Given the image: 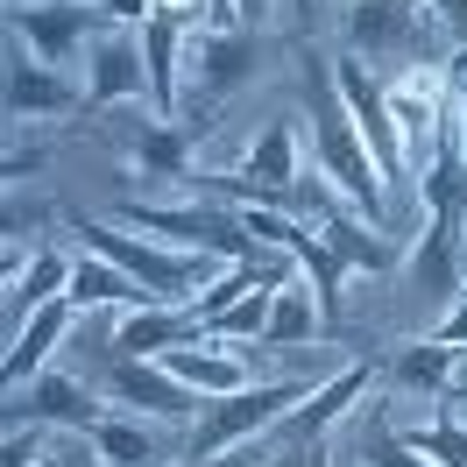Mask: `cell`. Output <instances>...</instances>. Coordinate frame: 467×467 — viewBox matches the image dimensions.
Segmentation results:
<instances>
[{"instance_id": "cell-1", "label": "cell", "mask_w": 467, "mask_h": 467, "mask_svg": "<svg viewBox=\"0 0 467 467\" xmlns=\"http://www.w3.org/2000/svg\"><path fill=\"white\" fill-rule=\"evenodd\" d=\"M305 92H312V156H319V177L361 213V220H376V227H382L389 184H382L376 156H368V142H361V128H354L340 86H333V57L305 64Z\"/></svg>"}, {"instance_id": "cell-2", "label": "cell", "mask_w": 467, "mask_h": 467, "mask_svg": "<svg viewBox=\"0 0 467 467\" xmlns=\"http://www.w3.org/2000/svg\"><path fill=\"white\" fill-rule=\"evenodd\" d=\"M92 255H107L114 269H128L156 305H192V297L220 276V255H192V248H171V241H149V234L120 227V220H78Z\"/></svg>"}, {"instance_id": "cell-3", "label": "cell", "mask_w": 467, "mask_h": 467, "mask_svg": "<svg viewBox=\"0 0 467 467\" xmlns=\"http://www.w3.org/2000/svg\"><path fill=\"white\" fill-rule=\"evenodd\" d=\"M120 227L149 234V241H171V248H192V255H220V263H248L263 255V241L248 234L241 205H220V199H128L114 213Z\"/></svg>"}, {"instance_id": "cell-4", "label": "cell", "mask_w": 467, "mask_h": 467, "mask_svg": "<svg viewBox=\"0 0 467 467\" xmlns=\"http://www.w3.org/2000/svg\"><path fill=\"white\" fill-rule=\"evenodd\" d=\"M305 397H312V382H248V389H234V397H205L184 461H220V453L248 446V439H269Z\"/></svg>"}, {"instance_id": "cell-5", "label": "cell", "mask_w": 467, "mask_h": 467, "mask_svg": "<svg viewBox=\"0 0 467 467\" xmlns=\"http://www.w3.org/2000/svg\"><path fill=\"white\" fill-rule=\"evenodd\" d=\"M340 43H348V57L368 64H432L439 15L432 0H348Z\"/></svg>"}, {"instance_id": "cell-6", "label": "cell", "mask_w": 467, "mask_h": 467, "mask_svg": "<svg viewBox=\"0 0 467 467\" xmlns=\"http://www.w3.org/2000/svg\"><path fill=\"white\" fill-rule=\"evenodd\" d=\"M255 64H263V50H255L248 29H192L184 36V92H177V114H199V128H213L205 114H213L227 92L248 86Z\"/></svg>"}, {"instance_id": "cell-7", "label": "cell", "mask_w": 467, "mask_h": 467, "mask_svg": "<svg viewBox=\"0 0 467 467\" xmlns=\"http://www.w3.org/2000/svg\"><path fill=\"white\" fill-rule=\"evenodd\" d=\"M7 29L36 64L71 71L92 50V36L107 29V7H92V0H22V7H7Z\"/></svg>"}, {"instance_id": "cell-8", "label": "cell", "mask_w": 467, "mask_h": 467, "mask_svg": "<svg viewBox=\"0 0 467 467\" xmlns=\"http://www.w3.org/2000/svg\"><path fill=\"white\" fill-rule=\"evenodd\" d=\"M333 86H340V99H348L354 128H361V142H368V156H376L382 184L389 177H410L404 163V135H397V114H389V92H382V78L368 71V57H333Z\"/></svg>"}, {"instance_id": "cell-9", "label": "cell", "mask_w": 467, "mask_h": 467, "mask_svg": "<svg viewBox=\"0 0 467 467\" xmlns=\"http://www.w3.org/2000/svg\"><path fill=\"white\" fill-rule=\"evenodd\" d=\"M120 99H149V57H142V29L107 22L86 50V114H107Z\"/></svg>"}, {"instance_id": "cell-10", "label": "cell", "mask_w": 467, "mask_h": 467, "mask_svg": "<svg viewBox=\"0 0 467 467\" xmlns=\"http://www.w3.org/2000/svg\"><path fill=\"white\" fill-rule=\"evenodd\" d=\"M107 397H114V410H135L149 425H199V410H205V397L184 389L163 361H114L107 368Z\"/></svg>"}, {"instance_id": "cell-11", "label": "cell", "mask_w": 467, "mask_h": 467, "mask_svg": "<svg viewBox=\"0 0 467 467\" xmlns=\"http://www.w3.org/2000/svg\"><path fill=\"white\" fill-rule=\"evenodd\" d=\"M99 418H107V404L92 397V382L57 376V368H43L36 382L7 389V425H43V432H92Z\"/></svg>"}, {"instance_id": "cell-12", "label": "cell", "mask_w": 467, "mask_h": 467, "mask_svg": "<svg viewBox=\"0 0 467 467\" xmlns=\"http://www.w3.org/2000/svg\"><path fill=\"white\" fill-rule=\"evenodd\" d=\"M410 276H418L425 305H439V312L461 305L467 297V213H425V234L410 248Z\"/></svg>"}, {"instance_id": "cell-13", "label": "cell", "mask_w": 467, "mask_h": 467, "mask_svg": "<svg viewBox=\"0 0 467 467\" xmlns=\"http://www.w3.org/2000/svg\"><path fill=\"white\" fill-rule=\"evenodd\" d=\"M368 382H376V368H368V361H348L340 376H326L319 389H312V397H305V404H297L291 418L276 425V439H284L291 453H312V446H326V432H333V425H340V418H348V410L368 397Z\"/></svg>"}, {"instance_id": "cell-14", "label": "cell", "mask_w": 467, "mask_h": 467, "mask_svg": "<svg viewBox=\"0 0 467 467\" xmlns=\"http://www.w3.org/2000/svg\"><path fill=\"white\" fill-rule=\"evenodd\" d=\"M0 107H7V120H57V114H78V107H86V86H78L71 71H50V64H36L29 50H15V57H7V78H0Z\"/></svg>"}, {"instance_id": "cell-15", "label": "cell", "mask_w": 467, "mask_h": 467, "mask_svg": "<svg viewBox=\"0 0 467 467\" xmlns=\"http://www.w3.org/2000/svg\"><path fill=\"white\" fill-rule=\"evenodd\" d=\"M71 326H78V305L71 297H57V305H43L22 333H7V361H0V382L7 389H22V382H36L43 368H50V354L71 340Z\"/></svg>"}, {"instance_id": "cell-16", "label": "cell", "mask_w": 467, "mask_h": 467, "mask_svg": "<svg viewBox=\"0 0 467 467\" xmlns=\"http://www.w3.org/2000/svg\"><path fill=\"white\" fill-rule=\"evenodd\" d=\"M177 340H199L192 305H135V312L114 319V361H156Z\"/></svg>"}, {"instance_id": "cell-17", "label": "cell", "mask_w": 467, "mask_h": 467, "mask_svg": "<svg viewBox=\"0 0 467 467\" xmlns=\"http://www.w3.org/2000/svg\"><path fill=\"white\" fill-rule=\"evenodd\" d=\"M156 361H163L184 389H199V397H234V389H248V361H241L227 340H177V348H163Z\"/></svg>"}, {"instance_id": "cell-18", "label": "cell", "mask_w": 467, "mask_h": 467, "mask_svg": "<svg viewBox=\"0 0 467 467\" xmlns=\"http://www.w3.org/2000/svg\"><path fill=\"white\" fill-rule=\"evenodd\" d=\"M241 177H255V184L284 192V199L305 184V171H297V120L291 114L263 120V135H248V149H241Z\"/></svg>"}, {"instance_id": "cell-19", "label": "cell", "mask_w": 467, "mask_h": 467, "mask_svg": "<svg viewBox=\"0 0 467 467\" xmlns=\"http://www.w3.org/2000/svg\"><path fill=\"white\" fill-rule=\"evenodd\" d=\"M71 305H78V312H99V305H114V312H135V305H156V297L142 291V284H135V276H128V269H114L107 263V255H78V263H71Z\"/></svg>"}, {"instance_id": "cell-20", "label": "cell", "mask_w": 467, "mask_h": 467, "mask_svg": "<svg viewBox=\"0 0 467 467\" xmlns=\"http://www.w3.org/2000/svg\"><path fill=\"white\" fill-rule=\"evenodd\" d=\"M64 291H71V255L36 248L29 269H22V284H7V333H22V326H29L43 305H57Z\"/></svg>"}, {"instance_id": "cell-21", "label": "cell", "mask_w": 467, "mask_h": 467, "mask_svg": "<svg viewBox=\"0 0 467 467\" xmlns=\"http://www.w3.org/2000/svg\"><path fill=\"white\" fill-rule=\"evenodd\" d=\"M326 333V312L319 297H312V284H305V269H291L284 276V291H276V312H269L263 340L255 348H305V340H319Z\"/></svg>"}, {"instance_id": "cell-22", "label": "cell", "mask_w": 467, "mask_h": 467, "mask_svg": "<svg viewBox=\"0 0 467 467\" xmlns=\"http://www.w3.org/2000/svg\"><path fill=\"white\" fill-rule=\"evenodd\" d=\"M135 171H142L149 184H184V177H192V128L149 114L142 128H135Z\"/></svg>"}, {"instance_id": "cell-23", "label": "cell", "mask_w": 467, "mask_h": 467, "mask_svg": "<svg viewBox=\"0 0 467 467\" xmlns=\"http://www.w3.org/2000/svg\"><path fill=\"white\" fill-rule=\"evenodd\" d=\"M92 446L107 453V467H171V461H163L156 425H149V418H135V410H107V418L92 425Z\"/></svg>"}, {"instance_id": "cell-24", "label": "cell", "mask_w": 467, "mask_h": 467, "mask_svg": "<svg viewBox=\"0 0 467 467\" xmlns=\"http://www.w3.org/2000/svg\"><path fill=\"white\" fill-rule=\"evenodd\" d=\"M397 382L404 389H425V397H446L453 382H461V348H446V340H410L404 354H397Z\"/></svg>"}, {"instance_id": "cell-25", "label": "cell", "mask_w": 467, "mask_h": 467, "mask_svg": "<svg viewBox=\"0 0 467 467\" xmlns=\"http://www.w3.org/2000/svg\"><path fill=\"white\" fill-rule=\"evenodd\" d=\"M276 291H284V276L255 284V291L241 297V305H227L220 319H205V333H199V340H227V348H248V340H263L269 312H276Z\"/></svg>"}, {"instance_id": "cell-26", "label": "cell", "mask_w": 467, "mask_h": 467, "mask_svg": "<svg viewBox=\"0 0 467 467\" xmlns=\"http://www.w3.org/2000/svg\"><path fill=\"white\" fill-rule=\"evenodd\" d=\"M404 439L432 467H467V425H461V404H446V397H439V418H432V425H418V432H404Z\"/></svg>"}, {"instance_id": "cell-27", "label": "cell", "mask_w": 467, "mask_h": 467, "mask_svg": "<svg viewBox=\"0 0 467 467\" xmlns=\"http://www.w3.org/2000/svg\"><path fill=\"white\" fill-rule=\"evenodd\" d=\"M354 453H361L368 467H432V461H425V453H418L404 432H389L382 418H368V425L354 432Z\"/></svg>"}, {"instance_id": "cell-28", "label": "cell", "mask_w": 467, "mask_h": 467, "mask_svg": "<svg viewBox=\"0 0 467 467\" xmlns=\"http://www.w3.org/2000/svg\"><path fill=\"white\" fill-rule=\"evenodd\" d=\"M43 467H107V453L92 446V432H57L43 446Z\"/></svg>"}, {"instance_id": "cell-29", "label": "cell", "mask_w": 467, "mask_h": 467, "mask_svg": "<svg viewBox=\"0 0 467 467\" xmlns=\"http://www.w3.org/2000/svg\"><path fill=\"white\" fill-rule=\"evenodd\" d=\"M43 446H50V432H43V425H7L0 467H43Z\"/></svg>"}, {"instance_id": "cell-30", "label": "cell", "mask_w": 467, "mask_h": 467, "mask_svg": "<svg viewBox=\"0 0 467 467\" xmlns=\"http://www.w3.org/2000/svg\"><path fill=\"white\" fill-rule=\"evenodd\" d=\"M92 7H107V22H128V29L156 22V0H92Z\"/></svg>"}, {"instance_id": "cell-31", "label": "cell", "mask_w": 467, "mask_h": 467, "mask_svg": "<svg viewBox=\"0 0 467 467\" xmlns=\"http://www.w3.org/2000/svg\"><path fill=\"white\" fill-rule=\"evenodd\" d=\"M432 340H446V348H467V297H461V305H453V312L432 326Z\"/></svg>"}, {"instance_id": "cell-32", "label": "cell", "mask_w": 467, "mask_h": 467, "mask_svg": "<svg viewBox=\"0 0 467 467\" xmlns=\"http://www.w3.org/2000/svg\"><path fill=\"white\" fill-rule=\"evenodd\" d=\"M156 15H171L184 29H205V0H156Z\"/></svg>"}, {"instance_id": "cell-33", "label": "cell", "mask_w": 467, "mask_h": 467, "mask_svg": "<svg viewBox=\"0 0 467 467\" xmlns=\"http://www.w3.org/2000/svg\"><path fill=\"white\" fill-rule=\"evenodd\" d=\"M439 29L467 43V0H439Z\"/></svg>"}, {"instance_id": "cell-34", "label": "cell", "mask_w": 467, "mask_h": 467, "mask_svg": "<svg viewBox=\"0 0 467 467\" xmlns=\"http://www.w3.org/2000/svg\"><path fill=\"white\" fill-rule=\"evenodd\" d=\"M36 163H43L36 149H29V156H22V149H7V177H15V184H22V177H36Z\"/></svg>"}, {"instance_id": "cell-35", "label": "cell", "mask_w": 467, "mask_h": 467, "mask_svg": "<svg viewBox=\"0 0 467 467\" xmlns=\"http://www.w3.org/2000/svg\"><path fill=\"white\" fill-rule=\"evenodd\" d=\"M312 453H276V461H263V467H305Z\"/></svg>"}, {"instance_id": "cell-36", "label": "cell", "mask_w": 467, "mask_h": 467, "mask_svg": "<svg viewBox=\"0 0 467 467\" xmlns=\"http://www.w3.org/2000/svg\"><path fill=\"white\" fill-rule=\"evenodd\" d=\"M446 397H467V348H461V382H453V389H446Z\"/></svg>"}, {"instance_id": "cell-37", "label": "cell", "mask_w": 467, "mask_h": 467, "mask_svg": "<svg viewBox=\"0 0 467 467\" xmlns=\"http://www.w3.org/2000/svg\"><path fill=\"white\" fill-rule=\"evenodd\" d=\"M305 467H333V461H326V446H312V461H305Z\"/></svg>"}, {"instance_id": "cell-38", "label": "cell", "mask_w": 467, "mask_h": 467, "mask_svg": "<svg viewBox=\"0 0 467 467\" xmlns=\"http://www.w3.org/2000/svg\"><path fill=\"white\" fill-rule=\"evenodd\" d=\"M7 7H22V0H7Z\"/></svg>"}, {"instance_id": "cell-39", "label": "cell", "mask_w": 467, "mask_h": 467, "mask_svg": "<svg viewBox=\"0 0 467 467\" xmlns=\"http://www.w3.org/2000/svg\"><path fill=\"white\" fill-rule=\"evenodd\" d=\"M184 467H199V461H184Z\"/></svg>"}, {"instance_id": "cell-40", "label": "cell", "mask_w": 467, "mask_h": 467, "mask_svg": "<svg viewBox=\"0 0 467 467\" xmlns=\"http://www.w3.org/2000/svg\"><path fill=\"white\" fill-rule=\"evenodd\" d=\"M432 7H439V0H432Z\"/></svg>"}]
</instances>
